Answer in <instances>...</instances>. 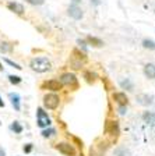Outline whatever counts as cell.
Here are the masks:
<instances>
[{
    "mask_svg": "<svg viewBox=\"0 0 155 156\" xmlns=\"http://www.w3.org/2000/svg\"><path fill=\"white\" fill-rule=\"evenodd\" d=\"M29 67L36 73H46L52 68V63L49 62L48 57H35L31 60Z\"/></svg>",
    "mask_w": 155,
    "mask_h": 156,
    "instance_id": "6da1fadb",
    "label": "cell"
},
{
    "mask_svg": "<svg viewBox=\"0 0 155 156\" xmlns=\"http://www.w3.org/2000/svg\"><path fill=\"white\" fill-rule=\"evenodd\" d=\"M59 105H60V98L55 92L53 94H46L43 96V107L48 109V110H55L59 107Z\"/></svg>",
    "mask_w": 155,
    "mask_h": 156,
    "instance_id": "7a4b0ae2",
    "label": "cell"
},
{
    "mask_svg": "<svg viewBox=\"0 0 155 156\" xmlns=\"http://www.w3.org/2000/svg\"><path fill=\"white\" fill-rule=\"evenodd\" d=\"M36 124H38V127H41L42 130L50 127V124H52L50 117L48 116V113L45 112L43 107H38V109H36Z\"/></svg>",
    "mask_w": 155,
    "mask_h": 156,
    "instance_id": "3957f363",
    "label": "cell"
},
{
    "mask_svg": "<svg viewBox=\"0 0 155 156\" xmlns=\"http://www.w3.org/2000/svg\"><path fill=\"white\" fill-rule=\"evenodd\" d=\"M59 81L61 82V85H67V87L73 88V89H77L78 88V78L76 74L73 73H63L60 75V80Z\"/></svg>",
    "mask_w": 155,
    "mask_h": 156,
    "instance_id": "277c9868",
    "label": "cell"
},
{
    "mask_svg": "<svg viewBox=\"0 0 155 156\" xmlns=\"http://www.w3.org/2000/svg\"><path fill=\"white\" fill-rule=\"evenodd\" d=\"M55 148L65 156H77V149L70 142H59L55 145Z\"/></svg>",
    "mask_w": 155,
    "mask_h": 156,
    "instance_id": "5b68a950",
    "label": "cell"
},
{
    "mask_svg": "<svg viewBox=\"0 0 155 156\" xmlns=\"http://www.w3.org/2000/svg\"><path fill=\"white\" fill-rule=\"evenodd\" d=\"M105 133L109 134L112 138L116 140L120 134V128H119V123L116 120H108L105 124Z\"/></svg>",
    "mask_w": 155,
    "mask_h": 156,
    "instance_id": "8992f818",
    "label": "cell"
},
{
    "mask_svg": "<svg viewBox=\"0 0 155 156\" xmlns=\"http://www.w3.org/2000/svg\"><path fill=\"white\" fill-rule=\"evenodd\" d=\"M61 82L59 80H49V81H45L42 84V89H48V91H52V92H59L61 91Z\"/></svg>",
    "mask_w": 155,
    "mask_h": 156,
    "instance_id": "52a82bcc",
    "label": "cell"
},
{
    "mask_svg": "<svg viewBox=\"0 0 155 156\" xmlns=\"http://www.w3.org/2000/svg\"><path fill=\"white\" fill-rule=\"evenodd\" d=\"M67 14L73 20H81L84 17V13H83V10H81V7L78 4H70L67 7Z\"/></svg>",
    "mask_w": 155,
    "mask_h": 156,
    "instance_id": "ba28073f",
    "label": "cell"
},
{
    "mask_svg": "<svg viewBox=\"0 0 155 156\" xmlns=\"http://www.w3.org/2000/svg\"><path fill=\"white\" fill-rule=\"evenodd\" d=\"M112 99L116 102L119 106H127L129 105V98L124 92H113Z\"/></svg>",
    "mask_w": 155,
    "mask_h": 156,
    "instance_id": "9c48e42d",
    "label": "cell"
},
{
    "mask_svg": "<svg viewBox=\"0 0 155 156\" xmlns=\"http://www.w3.org/2000/svg\"><path fill=\"white\" fill-rule=\"evenodd\" d=\"M137 102L140 105H142V106H149L154 102V98L148 94H140V95H137Z\"/></svg>",
    "mask_w": 155,
    "mask_h": 156,
    "instance_id": "30bf717a",
    "label": "cell"
},
{
    "mask_svg": "<svg viewBox=\"0 0 155 156\" xmlns=\"http://www.w3.org/2000/svg\"><path fill=\"white\" fill-rule=\"evenodd\" d=\"M144 75L148 80H154L155 78V64L154 63H147L144 66Z\"/></svg>",
    "mask_w": 155,
    "mask_h": 156,
    "instance_id": "8fae6325",
    "label": "cell"
},
{
    "mask_svg": "<svg viewBox=\"0 0 155 156\" xmlns=\"http://www.w3.org/2000/svg\"><path fill=\"white\" fill-rule=\"evenodd\" d=\"M7 7H9L10 11H13V13H16V14H20V16L24 13V6L21 3H17V2H10V3L7 4Z\"/></svg>",
    "mask_w": 155,
    "mask_h": 156,
    "instance_id": "7c38bea8",
    "label": "cell"
},
{
    "mask_svg": "<svg viewBox=\"0 0 155 156\" xmlns=\"http://www.w3.org/2000/svg\"><path fill=\"white\" fill-rule=\"evenodd\" d=\"M87 43L91 46H94V48H102L103 46V42L101 41L99 38H97V36H87Z\"/></svg>",
    "mask_w": 155,
    "mask_h": 156,
    "instance_id": "4fadbf2b",
    "label": "cell"
},
{
    "mask_svg": "<svg viewBox=\"0 0 155 156\" xmlns=\"http://www.w3.org/2000/svg\"><path fill=\"white\" fill-rule=\"evenodd\" d=\"M9 96H10V99H11V105L14 106V109L20 110V109H21V106H20V96L17 94H10Z\"/></svg>",
    "mask_w": 155,
    "mask_h": 156,
    "instance_id": "5bb4252c",
    "label": "cell"
},
{
    "mask_svg": "<svg viewBox=\"0 0 155 156\" xmlns=\"http://www.w3.org/2000/svg\"><path fill=\"white\" fill-rule=\"evenodd\" d=\"M84 78H85V81L88 82V84H94L95 81H97V78L98 75L95 74V73H91V71H87L84 74Z\"/></svg>",
    "mask_w": 155,
    "mask_h": 156,
    "instance_id": "9a60e30c",
    "label": "cell"
},
{
    "mask_svg": "<svg viewBox=\"0 0 155 156\" xmlns=\"http://www.w3.org/2000/svg\"><path fill=\"white\" fill-rule=\"evenodd\" d=\"M83 64H84V63L83 62H80V60H78V58H76L74 56H71V60H70V66L73 68H74V70H81V67H83Z\"/></svg>",
    "mask_w": 155,
    "mask_h": 156,
    "instance_id": "2e32d148",
    "label": "cell"
},
{
    "mask_svg": "<svg viewBox=\"0 0 155 156\" xmlns=\"http://www.w3.org/2000/svg\"><path fill=\"white\" fill-rule=\"evenodd\" d=\"M56 135V130L55 128H50V127H48V128H43L42 130V136L43 138H52V136Z\"/></svg>",
    "mask_w": 155,
    "mask_h": 156,
    "instance_id": "e0dca14e",
    "label": "cell"
},
{
    "mask_svg": "<svg viewBox=\"0 0 155 156\" xmlns=\"http://www.w3.org/2000/svg\"><path fill=\"white\" fill-rule=\"evenodd\" d=\"M142 48L144 49H148V50H155V42L151 41V39H144L141 42Z\"/></svg>",
    "mask_w": 155,
    "mask_h": 156,
    "instance_id": "ac0fdd59",
    "label": "cell"
},
{
    "mask_svg": "<svg viewBox=\"0 0 155 156\" xmlns=\"http://www.w3.org/2000/svg\"><path fill=\"white\" fill-rule=\"evenodd\" d=\"M120 87H122L123 89H127V91H134V85H133V82L130 81V80H123V81L120 82Z\"/></svg>",
    "mask_w": 155,
    "mask_h": 156,
    "instance_id": "d6986e66",
    "label": "cell"
},
{
    "mask_svg": "<svg viewBox=\"0 0 155 156\" xmlns=\"http://www.w3.org/2000/svg\"><path fill=\"white\" fill-rule=\"evenodd\" d=\"M11 130L16 134H21L23 133V127H21V124H20L18 121H14V123L11 124Z\"/></svg>",
    "mask_w": 155,
    "mask_h": 156,
    "instance_id": "ffe728a7",
    "label": "cell"
},
{
    "mask_svg": "<svg viewBox=\"0 0 155 156\" xmlns=\"http://www.w3.org/2000/svg\"><path fill=\"white\" fill-rule=\"evenodd\" d=\"M11 49H13V46L10 45V43L0 42V50H2V52H11Z\"/></svg>",
    "mask_w": 155,
    "mask_h": 156,
    "instance_id": "44dd1931",
    "label": "cell"
},
{
    "mask_svg": "<svg viewBox=\"0 0 155 156\" xmlns=\"http://www.w3.org/2000/svg\"><path fill=\"white\" fill-rule=\"evenodd\" d=\"M142 119L146 121H148V123H152V121L155 120V116L152 113H149V112H146V113L142 114Z\"/></svg>",
    "mask_w": 155,
    "mask_h": 156,
    "instance_id": "7402d4cb",
    "label": "cell"
},
{
    "mask_svg": "<svg viewBox=\"0 0 155 156\" xmlns=\"http://www.w3.org/2000/svg\"><path fill=\"white\" fill-rule=\"evenodd\" d=\"M115 153H116L117 156H130V152L126 148H119V149L115 151Z\"/></svg>",
    "mask_w": 155,
    "mask_h": 156,
    "instance_id": "603a6c76",
    "label": "cell"
},
{
    "mask_svg": "<svg viewBox=\"0 0 155 156\" xmlns=\"http://www.w3.org/2000/svg\"><path fill=\"white\" fill-rule=\"evenodd\" d=\"M9 81L11 82V84L17 85V84H20V82H21V78H20L18 75H9Z\"/></svg>",
    "mask_w": 155,
    "mask_h": 156,
    "instance_id": "cb8c5ba5",
    "label": "cell"
},
{
    "mask_svg": "<svg viewBox=\"0 0 155 156\" xmlns=\"http://www.w3.org/2000/svg\"><path fill=\"white\" fill-rule=\"evenodd\" d=\"M25 2L29 4H32V6H42L45 3V0H25Z\"/></svg>",
    "mask_w": 155,
    "mask_h": 156,
    "instance_id": "d4e9b609",
    "label": "cell"
},
{
    "mask_svg": "<svg viewBox=\"0 0 155 156\" xmlns=\"http://www.w3.org/2000/svg\"><path fill=\"white\" fill-rule=\"evenodd\" d=\"M6 63H7V64H10V66H11V67L17 68V70H21V67H20L18 64H16V63H14V62H11V60H9V58H6Z\"/></svg>",
    "mask_w": 155,
    "mask_h": 156,
    "instance_id": "484cf974",
    "label": "cell"
},
{
    "mask_svg": "<svg viewBox=\"0 0 155 156\" xmlns=\"http://www.w3.org/2000/svg\"><path fill=\"white\" fill-rule=\"evenodd\" d=\"M31 151H32V144H27V145L24 146V152H25V153H29Z\"/></svg>",
    "mask_w": 155,
    "mask_h": 156,
    "instance_id": "4316f807",
    "label": "cell"
},
{
    "mask_svg": "<svg viewBox=\"0 0 155 156\" xmlns=\"http://www.w3.org/2000/svg\"><path fill=\"white\" fill-rule=\"evenodd\" d=\"M127 112V106H119V113L120 114H124Z\"/></svg>",
    "mask_w": 155,
    "mask_h": 156,
    "instance_id": "83f0119b",
    "label": "cell"
},
{
    "mask_svg": "<svg viewBox=\"0 0 155 156\" xmlns=\"http://www.w3.org/2000/svg\"><path fill=\"white\" fill-rule=\"evenodd\" d=\"M91 3H94V4H99L101 2H99V0H91Z\"/></svg>",
    "mask_w": 155,
    "mask_h": 156,
    "instance_id": "f1b7e54d",
    "label": "cell"
},
{
    "mask_svg": "<svg viewBox=\"0 0 155 156\" xmlns=\"http://www.w3.org/2000/svg\"><path fill=\"white\" fill-rule=\"evenodd\" d=\"M0 107H4V102L2 101V98H0Z\"/></svg>",
    "mask_w": 155,
    "mask_h": 156,
    "instance_id": "f546056e",
    "label": "cell"
},
{
    "mask_svg": "<svg viewBox=\"0 0 155 156\" xmlns=\"http://www.w3.org/2000/svg\"><path fill=\"white\" fill-rule=\"evenodd\" d=\"M0 156H4V151L0 149Z\"/></svg>",
    "mask_w": 155,
    "mask_h": 156,
    "instance_id": "4dcf8cb0",
    "label": "cell"
},
{
    "mask_svg": "<svg viewBox=\"0 0 155 156\" xmlns=\"http://www.w3.org/2000/svg\"><path fill=\"white\" fill-rule=\"evenodd\" d=\"M0 71H3V64L0 63Z\"/></svg>",
    "mask_w": 155,
    "mask_h": 156,
    "instance_id": "1f68e13d",
    "label": "cell"
},
{
    "mask_svg": "<svg viewBox=\"0 0 155 156\" xmlns=\"http://www.w3.org/2000/svg\"><path fill=\"white\" fill-rule=\"evenodd\" d=\"M73 2H74V3H76V4H77V3H80L81 0H73Z\"/></svg>",
    "mask_w": 155,
    "mask_h": 156,
    "instance_id": "d6a6232c",
    "label": "cell"
}]
</instances>
